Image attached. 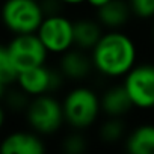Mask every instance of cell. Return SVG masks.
<instances>
[{
  "mask_svg": "<svg viewBox=\"0 0 154 154\" xmlns=\"http://www.w3.org/2000/svg\"><path fill=\"white\" fill-rule=\"evenodd\" d=\"M62 151L66 154H82L88 148V139L82 130H72L62 139Z\"/></svg>",
  "mask_w": 154,
  "mask_h": 154,
  "instance_id": "cell-17",
  "label": "cell"
},
{
  "mask_svg": "<svg viewBox=\"0 0 154 154\" xmlns=\"http://www.w3.org/2000/svg\"><path fill=\"white\" fill-rule=\"evenodd\" d=\"M44 17L41 0H3L0 3V24L11 35L36 33Z\"/></svg>",
  "mask_w": 154,
  "mask_h": 154,
  "instance_id": "cell-4",
  "label": "cell"
},
{
  "mask_svg": "<svg viewBox=\"0 0 154 154\" xmlns=\"http://www.w3.org/2000/svg\"><path fill=\"white\" fill-rule=\"evenodd\" d=\"M8 110H6V107L3 106V103H0V133L3 131V128H5V125H6V121H8Z\"/></svg>",
  "mask_w": 154,
  "mask_h": 154,
  "instance_id": "cell-20",
  "label": "cell"
},
{
  "mask_svg": "<svg viewBox=\"0 0 154 154\" xmlns=\"http://www.w3.org/2000/svg\"><path fill=\"white\" fill-rule=\"evenodd\" d=\"M47 151L44 136L30 130L8 131L0 137V152L2 154H42Z\"/></svg>",
  "mask_w": 154,
  "mask_h": 154,
  "instance_id": "cell-8",
  "label": "cell"
},
{
  "mask_svg": "<svg viewBox=\"0 0 154 154\" xmlns=\"http://www.w3.org/2000/svg\"><path fill=\"white\" fill-rule=\"evenodd\" d=\"M95 17L106 30H118L131 21L133 12L128 0H109L106 5L95 9Z\"/></svg>",
  "mask_w": 154,
  "mask_h": 154,
  "instance_id": "cell-12",
  "label": "cell"
},
{
  "mask_svg": "<svg viewBox=\"0 0 154 154\" xmlns=\"http://www.w3.org/2000/svg\"><path fill=\"white\" fill-rule=\"evenodd\" d=\"M122 85L127 89L134 109H154V63L137 62L124 77Z\"/></svg>",
  "mask_w": 154,
  "mask_h": 154,
  "instance_id": "cell-7",
  "label": "cell"
},
{
  "mask_svg": "<svg viewBox=\"0 0 154 154\" xmlns=\"http://www.w3.org/2000/svg\"><path fill=\"white\" fill-rule=\"evenodd\" d=\"M104 33L97 17H79L74 20V47L91 51Z\"/></svg>",
  "mask_w": 154,
  "mask_h": 154,
  "instance_id": "cell-13",
  "label": "cell"
},
{
  "mask_svg": "<svg viewBox=\"0 0 154 154\" xmlns=\"http://www.w3.org/2000/svg\"><path fill=\"white\" fill-rule=\"evenodd\" d=\"M60 2L65 6H80V5H85L86 0H60Z\"/></svg>",
  "mask_w": 154,
  "mask_h": 154,
  "instance_id": "cell-22",
  "label": "cell"
},
{
  "mask_svg": "<svg viewBox=\"0 0 154 154\" xmlns=\"http://www.w3.org/2000/svg\"><path fill=\"white\" fill-rule=\"evenodd\" d=\"M50 80L51 65L45 63L18 72L15 85L20 89H23L29 97H38L42 94H50Z\"/></svg>",
  "mask_w": 154,
  "mask_h": 154,
  "instance_id": "cell-11",
  "label": "cell"
},
{
  "mask_svg": "<svg viewBox=\"0 0 154 154\" xmlns=\"http://www.w3.org/2000/svg\"><path fill=\"white\" fill-rule=\"evenodd\" d=\"M133 17L139 20L154 18V0H128Z\"/></svg>",
  "mask_w": 154,
  "mask_h": 154,
  "instance_id": "cell-19",
  "label": "cell"
},
{
  "mask_svg": "<svg viewBox=\"0 0 154 154\" xmlns=\"http://www.w3.org/2000/svg\"><path fill=\"white\" fill-rule=\"evenodd\" d=\"M65 124L72 130H88L100 119L101 101L100 94L86 85H75L62 97Z\"/></svg>",
  "mask_w": 154,
  "mask_h": 154,
  "instance_id": "cell-2",
  "label": "cell"
},
{
  "mask_svg": "<svg viewBox=\"0 0 154 154\" xmlns=\"http://www.w3.org/2000/svg\"><path fill=\"white\" fill-rule=\"evenodd\" d=\"M100 101H101V112L104 116L124 118L134 109V104L127 89L124 88L122 82L106 86L100 94Z\"/></svg>",
  "mask_w": 154,
  "mask_h": 154,
  "instance_id": "cell-10",
  "label": "cell"
},
{
  "mask_svg": "<svg viewBox=\"0 0 154 154\" xmlns=\"http://www.w3.org/2000/svg\"><path fill=\"white\" fill-rule=\"evenodd\" d=\"M36 35L50 54L60 56L74 47V20L65 15V12L45 15Z\"/></svg>",
  "mask_w": 154,
  "mask_h": 154,
  "instance_id": "cell-6",
  "label": "cell"
},
{
  "mask_svg": "<svg viewBox=\"0 0 154 154\" xmlns=\"http://www.w3.org/2000/svg\"><path fill=\"white\" fill-rule=\"evenodd\" d=\"M17 75H18V72H17L15 66L12 65L6 44L0 42V80L11 86L15 83Z\"/></svg>",
  "mask_w": 154,
  "mask_h": 154,
  "instance_id": "cell-18",
  "label": "cell"
},
{
  "mask_svg": "<svg viewBox=\"0 0 154 154\" xmlns=\"http://www.w3.org/2000/svg\"><path fill=\"white\" fill-rule=\"evenodd\" d=\"M8 88H9V85H6L5 82L0 80V103L3 101V98H5V95L8 92Z\"/></svg>",
  "mask_w": 154,
  "mask_h": 154,
  "instance_id": "cell-23",
  "label": "cell"
},
{
  "mask_svg": "<svg viewBox=\"0 0 154 154\" xmlns=\"http://www.w3.org/2000/svg\"><path fill=\"white\" fill-rule=\"evenodd\" d=\"M107 2H109V0H86V2H85V5H88L89 8H92V9L95 11V9L101 8L103 5H106Z\"/></svg>",
  "mask_w": 154,
  "mask_h": 154,
  "instance_id": "cell-21",
  "label": "cell"
},
{
  "mask_svg": "<svg viewBox=\"0 0 154 154\" xmlns=\"http://www.w3.org/2000/svg\"><path fill=\"white\" fill-rule=\"evenodd\" d=\"M151 33H152V38H154V18H152V29H151Z\"/></svg>",
  "mask_w": 154,
  "mask_h": 154,
  "instance_id": "cell-24",
  "label": "cell"
},
{
  "mask_svg": "<svg viewBox=\"0 0 154 154\" xmlns=\"http://www.w3.org/2000/svg\"><path fill=\"white\" fill-rule=\"evenodd\" d=\"M124 148L131 154H154V124L142 122L136 125L127 133Z\"/></svg>",
  "mask_w": 154,
  "mask_h": 154,
  "instance_id": "cell-14",
  "label": "cell"
},
{
  "mask_svg": "<svg viewBox=\"0 0 154 154\" xmlns=\"http://www.w3.org/2000/svg\"><path fill=\"white\" fill-rule=\"evenodd\" d=\"M6 47L17 72L48 63L50 53L47 51L36 33L11 35Z\"/></svg>",
  "mask_w": 154,
  "mask_h": 154,
  "instance_id": "cell-5",
  "label": "cell"
},
{
  "mask_svg": "<svg viewBox=\"0 0 154 154\" xmlns=\"http://www.w3.org/2000/svg\"><path fill=\"white\" fill-rule=\"evenodd\" d=\"M95 72L106 80H116L137 63V45L134 39L118 30H107L91 50Z\"/></svg>",
  "mask_w": 154,
  "mask_h": 154,
  "instance_id": "cell-1",
  "label": "cell"
},
{
  "mask_svg": "<svg viewBox=\"0 0 154 154\" xmlns=\"http://www.w3.org/2000/svg\"><path fill=\"white\" fill-rule=\"evenodd\" d=\"M125 136H127V127L124 118L107 116L98 127V139L106 145H115L118 142H124Z\"/></svg>",
  "mask_w": 154,
  "mask_h": 154,
  "instance_id": "cell-15",
  "label": "cell"
},
{
  "mask_svg": "<svg viewBox=\"0 0 154 154\" xmlns=\"http://www.w3.org/2000/svg\"><path fill=\"white\" fill-rule=\"evenodd\" d=\"M30 98L32 97H29L23 89H20L14 83L8 88V92H6L2 103H3V106L6 107V110L9 113H21L23 115L26 112L29 103H30Z\"/></svg>",
  "mask_w": 154,
  "mask_h": 154,
  "instance_id": "cell-16",
  "label": "cell"
},
{
  "mask_svg": "<svg viewBox=\"0 0 154 154\" xmlns=\"http://www.w3.org/2000/svg\"><path fill=\"white\" fill-rule=\"evenodd\" d=\"M57 66L65 75V79L72 83H80L95 72L91 51L82 50L79 47H72L57 56Z\"/></svg>",
  "mask_w": 154,
  "mask_h": 154,
  "instance_id": "cell-9",
  "label": "cell"
},
{
  "mask_svg": "<svg viewBox=\"0 0 154 154\" xmlns=\"http://www.w3.org/2000/svg\"><path fill=\"white\" fill-rule=\"evenodd\" d=\"M23 116L26 125L44 137L54 136L65 125L62 100H59L56 94L32 97Z\"/></svg>",
  "mask_w": 154,
  "mask_h": 154,
  "instance_id": "cell-3",
  "label": "cell"
}]
</instances>
